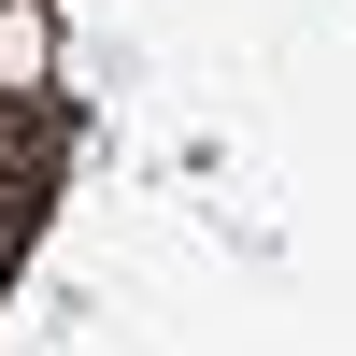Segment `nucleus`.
<instances>
[{"label":"nucleus","mask_w":356,"mask_h":356,"mask_svg":"<svg viewBox=\"0 0 356 356\" xmlns=\"http://www.w3.org/2000/svg\"><path fill=\"white\" fill-rule=\"evenodd\" d=\"M43 72H57V15H43V0H0V100L43 86Z\"/></svg>","instance_id":"nucleus-1"}]
</instances>
